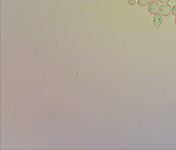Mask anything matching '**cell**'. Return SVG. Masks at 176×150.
<instances>
[{"mask_svg":"<svg viewBox=\"0 0 176 150\" xmlns=\"http://www.w3.org/2000/svg\"><path fill=\"white\" fill-rule=\"evenodd\" d=\"M171 11V6L168 4H161V6H159V12L162 16H168Z\"/></svg>","mask_w":176,"mask_h":150,"instance_id":"1","label":"cell"},{"mask_svg":"<svg viewBox=\"0 0 176 150\" xmlns=\"http://www.w3.org/2000/svg\"><path fill=\"white\" fill-rule=\"evenodd\" d=\"M148 11L152 14L158 13V12L159 11V5L158 4V2H152V3H150L148 5Z\"/></svg>","mask_w":176,"mask_h":150,"instance_id":"2","label":"cell"},{"mask_svg":"<svg viewBox=\"0 0 176 150\" xmlns=\"http://www.w3.org/2000/svg\"><path fill=\"white\" fill-rule=\"evenodd\" d=\"M152 22H153V25L156 27H159L161 25V23H162V15L160 13H155L153 15Z\"/></svg>","mask_w":176,"mask_h":150,"instance_id":"3","label":"cell"},{"mask_svg":"<svg viewBox=\"0 0 176 150\" xmlns=\"http://www.w3.org/2000/svg\"><path fill=\"white\" fill-rule=\"evenodd\" d=\"M151 0H138V3L139 6H146L148 4H150Z\"/></svg>","mask_w":176,"mask_h":150,"instance_id":"4","label":"cell"},{"mask_svg":"<svg viewBox=\"0 0 176 150\" xmlns=\"http://www.w3.org/2000/svg\"><path fill=\"white\" fill-rule=\"evenodd\" d=\"M127 2H128L129 5L133 6V5H135V3H136V0H127Z\"/></svg>","mask_w":176,"mask_h":150,"instance_id":"5","label":"cell"},{"mask_svg":"<svg viewBox=\"0 0 176 150\" xmlns=\"http://www.w3.org/2000/svg\"><path fill=\"white\" fill-rule=\"evenodd\" d=\"M172 12H173V15H175L176 16V5L172 8Z\"/></svg>","mask_w":176,"mask_h":150,"instance_id":"6","label":"cell"},{"mask_svg":"<svg viewBox=\"0 0 176 150\" xmlns=\"http://www.w3.org/2000/svg\"><path fill=\"white\" fill-rule=\"evenodd\" d=\"M161 2V4H167L169 2V0H159Z\"/></svg>","mask_w":176,"mask_h":150,"instance_id":"7","label":"cell"},{"mask_svg":"<svg viewBox=\"0 0 176 150\" xmlns=\"http://www.w3.org/2000/svg\"><path fill=\"white\" fill-rule=\"evenodd\" d=\"M152 2H158L159 0H152Z\"/></svg>","mask_w":176,"mask_h":150,"instance_id":"8","label":"cell"},{"mask_svg":"<svg viewBox=\"0 0 176 150\" xmlns=\"http://www.w3.org/2000/svg\"><path fill=\"white\" fill-rule=\"evenodd\" d=\"M174 23L176 24V16H175V19H174Z\"/></svg>","mask_w":176,"mask_h":150,"instance_id":"9","label":"cell"}]
</instances>
